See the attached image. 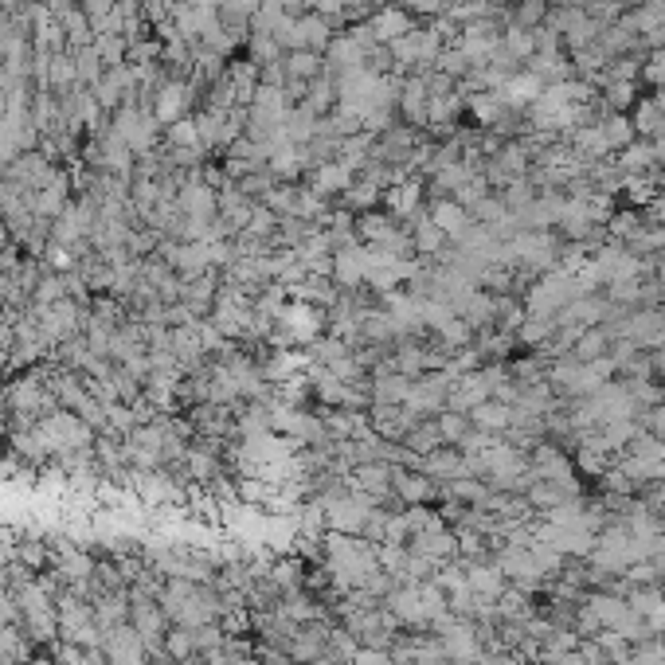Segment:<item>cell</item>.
<instances>
[{
  "mask_svg": "<svg viewBox=\"0 0 665 665\" xmlns=\"http://www.w3.org/2000/svg\"><path fill=\"white\" fill-rule=\"evenodd\" d=\"M470 427L489 431V435H505L513 427V403H501V399H486L470 411Z\"/></svg>",
  "mask_w": 665,
  "mask_h": 665,
  "instance_id": "277c9868",
  "label": "cell"
},
{
  "mask_svg": "<svg viewBox=\"0 0 665 665\" xmlns=\"http://www.w3.org/2000/svg\"><path fill=\"white\" fill-rule=\"evenodd\" d=\"M223 638H227V634H223L220 622H204V626L192 630V642H196V654H200V658H208L212 650H220Z\"/></svg>",
  "mask_w": 665,
  "mask_h": 665,
  "instance_id": "9c48e42d",
  "label": "cell"
},
{
  "mask_svg": "<svg viewBox=\"0 0 665 665\" xmlns=\"http://www.w3.org/2000/svg\"><path fill=\"white\" fill-rule=\"evenodd\" d=\"M392 493H396V501L407 509V505H431L435 497H439V486L423 474V470H407V466H396V474H392Z\"/></svg>",
  "mask_w": 665,
  "mask_h": 665,
  "instance_id": "7a4b0ae2",
  "label": "cell"
},
{
  "mask_svg": "<svg viewBox=\"0 0 665 665\" xmlns=\"http://www.w3.org/2000/svg\"><path fill=\"white\" fill-rule=\"evenodd\" d=\"M36 431H40V439H44L51 458L71 454V450H87V446H94V439H98L94 427H87L75 411H63V407H55L51 415L36 419Z\"/></svg>",
  "mask_w": 665,
  "mask_h": 665,
  "instance_id": "6da1fadb",
  "label": "cell"
},
{
  "mask_svg": "<svg viewBox=\"0 0 665 665\" xmlns=\"http://www.w3.org/2000/svg\"><path fill=\"white\" fill-rule=\"evenodd\" d=\"M435 486H446V482H454V478H466V458H462V450L458 446H439V450H431V454H423V466H419Z\"/></svg>",
  "mask_w": 665,
  "mask_h": 665,
  "instance_id": "3957f363",
  "label": "cell"
},
{
  "mask_svg": "<svg viewBox=\"0 0 665 665\" xmlns=\"http://www.w3.org/2000/svg\"><path fill=\"white\" fill-rule=\"evenodd\" d=\"M165 650H169V658L173 662H188V658H196V642H192V630H184V626H169V634H165Z\"/></svg>",
  "mask_w": 665,
  "mask_h": 665,
  "instance_id": "52a82bcc",
  "label": "cell"
},
{
  "mask_svg": "<svg viewBox=\"0 0 665 665\" xmlns=\"http://www.w3.org/2000/svg\"><path fill=\"white\" fill-rule=\"evenodd\" d=\"M599 133H603V141H607V145H619V149H626V145H630V137H634V122H626V118H619V114H607V118L599 122Z\"/></svg>",
  "mask_w": 665,
  "mask_h": 665,
  "instance_id": "ba28073f",
  "label": "cell"
},
{
  "mask_svg": "<svg viewBox=\"0 0 665 665\" xmlns=\"http://www.w3.org/2000/svg\"><path fill=\"white\" fill-rule=\"evenodd\" d=\"M431 220L439 223V227H443V235H450V239H458V235H462V231L470 227L466 212H462V204H450V200L435 208V216H431Z\"/></svg>",
  "mask_w": 665,
  "mask_h": 665,
  "instance_id": "8992f818",
  "label": "cell"
},
{
  "mask_svg": "<svg viewBox=\"0 0 665 665\" xmlns=\"http://www.w3.org/2000/svg\"><path fill=\"white\" fill-rule=\"evenodd\" d=\"M646 360H650V380H665V345L646 349Z\"/></svg>",
  "mask_w": 665,
  "mask_h": 665,
  "instance_id": "8fae6325",
  "label": "cell"
},
{
  "mask_svg": "<svg viewBox=\"0 0 665 665\" xmlns=\"http://www.w3.org/2000/svg\"><path fill=\"white\" fill-rule=\"evenodd\" d=\"M544 16V0H525L521 4V24H536Z\"/></svg>",
  "mask_w": 665,
  "mask_h": 665,
  "instance_id": "7c38bea8",
  "label": "cell"
},
{
  "mask_svg": "<svg viewBox=\"0 0 665 665\" xmlns=\"http://www.w3.org/2000/svg\"><path fill=\"white\" fill-rule=\"evenodd\" d=\"M654 212H658V220L665 223V192L658 196V200H654Z\"/></svg>",
  "mask_w": 665,
  "mask_h": 665,
  "instance_id": "4fadbf2b",
  "label": "cell"
},
{
  "mask_svg": "<svg viewBox=\"0 0 665 665\" xmlns=\"http://www.w3.org/2000/svg\"><path fill=\"white\" fill-rule=\"evenodd\" d=\"M446 235H443V227L435 220H419L415 223V251L419 255H439L446 243H443Z\"/></svg>",
  "mask_w": 665,
  "mask_h": 665,
  "instance_id": "5b68a950",
  "label": "cell"
},
{
  "mask_svg": "<svg viewBox=\"0 0 665 665\" xmlns=\"http://www.w3.org/2000/svg\"><path fill=\"white\" fill-rule=\"evenodd\" d=\"M630 98H634V90H630V83H622V79H615V83L607 87V102H611L615 110H622Z\"/></svg>",
  "mask_w": 665,
  "mask_h": 665,
  "instance_id": "30bf717a",
  "label": "cell"
}]
</instances>
